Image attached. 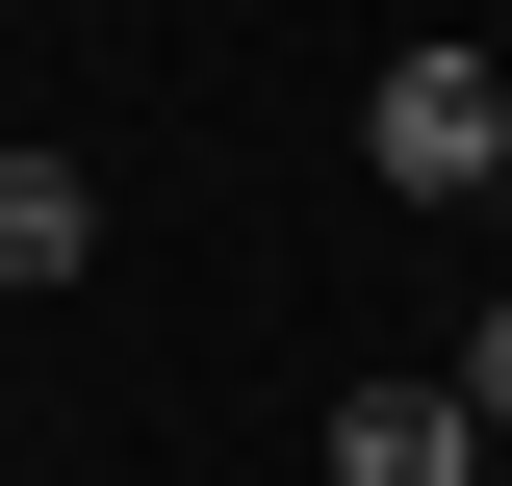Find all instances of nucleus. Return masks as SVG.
I'll return each mask as SVG.
<instances>
[{
    "instance_id": "nucleus-5",
    "label": "nucleus",
    "mask_w": 512,
    "mask_h": 486,
    "mask_svg": "<svg viewBox=\"0 0 512 486\" xmlns=\"http://www.w3.org/2000/svg\"><path fill=\"white\" fill-rule=\"evenodd\" d=\"M487 180H512V154H487Z\"/></svg>"
},
{
    "instance_id": "nucleus-4",
    "label": "nucleus",
    "mask_w": 512,
    "mask_h": 486,
    "mask_svg": "<svg viewBox=\"0 0 512 486\" xmlns=\"http://www.w3.org/2000/svg\"><path fill=\"white\" fill-rule=\"evenodd\" d=\"M461 410H487V435H512V307H487V333H461Z\"/></svg>"
},
{
    "instance_id": "nucleus-3",
    "label": "nucleus",
    "mask_w": 512,
    "mask_h": 486,
    "mask_svg": "<svg viewBox=\"0 0 512 486\" xmlns=\"http://www.w3.org/2000/svg\"><path fill=\"white\" fill-rule=\"evenodd\" d=\"M77 256H103V180L77 154H0V282H77Z\"/></svg>"
},
{
    "instance_id": "nucleus-1",
    "label": "nucleus",
    "mask_w": 512,
    "mask_h": 486,
    "mask_svg": "<svg viewBox=\"0 0 512 486\" xmlns=\"http://www.w3.org/2000/svg\"><path fill=\"white\" fill-rule=\"evenodd\" d=\"M359 154H384L410 205H461V180L512 154V77H487V52H384V103H359Z\"/></svg>"
},
{
    "instance_id": "nucleus-2",
    "label": "nucleus",
    "mask_w": 512,
    "mask_h": 486,
    "mask_svg": "<svg viewBox=\"0 0 512 486\" xmlns=\"http://www.w3.org/2000/svg\"><path fill=\"white\" fill-rule=\"evenodd\" d=\"M333 486H487V410L461 384H333Z\"/></svg>"
}]
</instances>
